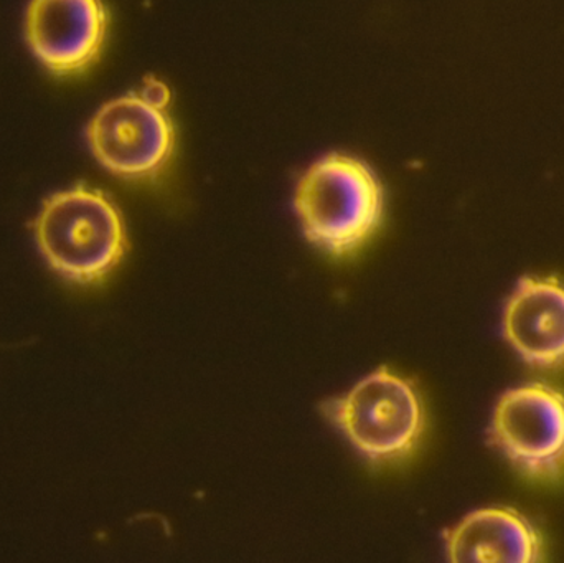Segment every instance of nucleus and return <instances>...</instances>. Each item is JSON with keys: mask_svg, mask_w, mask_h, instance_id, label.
I'll return each mask as SVG.
<instances>
[{"mask_svg": "<svg viewBox=\"0 0 564 563\" xmlns=\"http://www.w3.org/2000/svg\"><path fill=\"white\" fill-rule=\"evenodd\" d=\"M447 561H542V538L519 512L509 508L479 509L444 532Z\"/></svg>", "mask_w": 564, "mask_h": 563, "instance_id": "8", "label": "nucleus"}, {"mask_svg": "<svg viewBox=\"0 0 564 563\" xmlns=\"http://www.w3.org/2000/svg\"><path fill=\"white\" fill-rule=\"evenodd\" d=\"M171 98L164 82L148 76L139 88L102 105L86 126V142L96 161L129 181L161 174L175 148Z\"/></svg>", "mask_w": 564, "mask_h": 563, "instance_id": "4", "label": "nucleus"}, {"mask_svg": "<svg viewBox=\"0 0 564 563\" xmlns=\"http://www.w3.org/2000/svg\"><path fill=\"white\" fill-rule=\"evenodd\" d=\"M502 334L530 366L564 367V283L555 277H523L502 313Z\"/></svg>", "mask_w": 564, "mask_h": 563, "instance_id": "7", "label": "nucleus"}, {"mask_svg": "<svg viewBox=\"0 0 564 563\" xmlns=\"http://www.w3.org/2000/svg\"><path fill=\"white\" fill-rule=\"evenodd\" d=\"M23 26L29 48L48 72L75 76L101 55L109 13L102 0H29Z\"/></svg>", "mask_w": 564, "mask_h": 563, "instance_id": "6", "label": "nucleus"}, {"mask_svg": "<svg viewBox=\"0 0 564 563\" xmlns=\"http://www.w3.org/2000/svg\"><path fill=\"white\" fill-rule=\"evenodd\" d=\"M490 442L530 478L553 481L564 473V393L527 383L500 397Z\"/></svg>", "mask_w": 564, "mask_h": 563, "instance_id": "5", "label": "nucleus"}, {"mask_svg": "<svg viewBox=\"0 0 564 563\" xmlns=\"http://www.w3.org/2000/svg\"><path fill=\"white\" fill-rule=\"evenodd\" d=\"M383 187L360 159L332 152L299 178L294 212L302 234L332 257L360 250L380 227Z\"/></svg>", "mask_w": 564, "mask_h": 563, "instance_id": "2", "label": "nucleus"}, {"mask_svg": "<svg viewBox=\"0 0 564 563\" xmlns=\"http://www.w3.org/2000/svg\"><path fill=\"white\" fill-rule=\"evenodd\" d=\"M322 415L358 455L375 465L400 462L424 432V405L414 383L380 367L348 392L321 403Z\"/></svg>", "mask_w": 564, "mask_h": 563, "instance_id": "3", "label": "nucleus"}, {"mask_svg": "<svg viewBox=\"0 0 564 563\" xmlns=\"http://www.w3.org/2000/svg\"><path fill=\"white\" fill-rule=\"evenodd\" d=\"M32 231L48 267L76 284L105 280L128 250L121 212L105 192L86 184L46 197Z\"/></svg>", "mask_w": 564, "mask_h": 563, "instance_id": "1", "label": "nucleus"}]
</instances>
